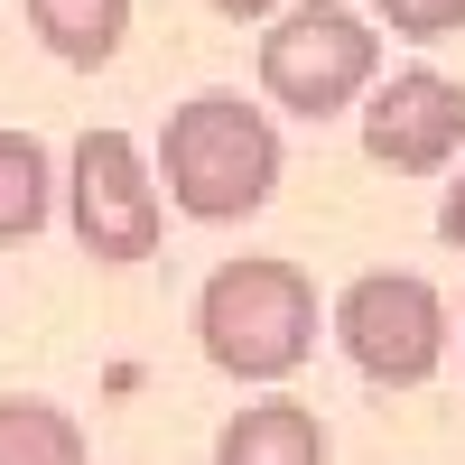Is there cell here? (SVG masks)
I'll return each instance as SVG.
<instances>
[{
    "label": "cell",
    "mask_w": 465,
    "mask_h": 465,
    "mask_svg": "<svg viewBox=\"0 0 465 465\" xmlns=\"http://www.w3.org/2000/svg\"><path fill=\"white\" fill-rule=\"evenodd\" d=\"M159 177L177 214L196 223H242L270 205V186H280V131L261 122L242 94H196L168 112L159 131Z\"/></svg>",
    "instance_id": "1"
},
{
    "label": "cell",
    "mask_w": 465,
    "mask_h": 465,
    "mask_svg": "<svg viewBox=\"0 0 465 465\" xmlns=\"http://www.w3.org/2000/svg\"><path fill=\"white\" fill-rule=\"evenodd\" d=\"M196 344L232 381H289L317 354V289L289 261H223L196 298Z\"/></svg>",
    "instance_id": "2"
},
{
    "label": "cell",
    "mask_w": 465,
    "mask_h": 465,
    "mask_svg": "<svg viewBox=\"0 0 465 465\" xmlns=\"http://www.w3.org/2000/svg\"><path fill=\"white\" fill-rule=\"evenodd\" d=\"M372 74H381V37L363 10H335V0H298L261 37V94L280 112H298V122H326V112L363 103Z\"/></svg>",
    "instance_id": "3"
},
{
    "label": "cell",
    "mask_w": 465,
    "mask_h": 465,
    "mask_svg": "<svg viewBox=\"0 0 465 465\" xmlns=\"http://www.w3.org/2000/svg\"><path fill=\"white\" fill-rule=\"evenodd\" d=\"M335 344L354 354L363 381L410 391V381H429L447 363V307H438V289L419 270H363L335 298Z\"/></svg>",
    "instance_id": "4"
},
{
    "label": "cell",
    "mask_w": 465,
    "mask_h": 465,
    "mask_svg": "<svg viewBox=\"0 0 465 465\" xmlns=\"http://www.w3.org/2000/svg\"><path fill=\"white\" fill-rule=\"evenodd\" d=\"M74 242H84L94 261L131 270L159 252V177H149L140 140L131 131H84L74 140Z\"/></svg>",
    "instance_id": "5"
},
{
    "label": "cell",
    "mask_w": 465,
    "mask_h": 465,
    "mask_svg": "<svg viewBox=\"0 0 465 465\" xmlns=\"http://www.w3.org/2000/svg\"><path fill=\"white\" fill-rule=\"evenodd\" d=\"M465 149V84H447L438 65H401L391 84H372L363 103V159L391 177H438Z\"/></svg>",
    "instance_id": "6"
},
{
    "label": "cell",
    "mask_w": 465,
    "mask_h": 465,
    "mask_svg": "<svg viewBox=\"0 0 465 465\" xmlns=\"http://www.w3.org/2000/svg\"><path fill=\"white\" fill-rule=\"evenodd\" d=\"M214 465H326V419L307 401H252L242 419H223Z\"/></svg>",
    "instance_id": "7"
},
{
    "label": "cell",
    "mask_w": 465,
    "mask_h": 465,
    "mask_svg": "<svg viewBox=\"0 0 465 465\" xmlns=\"http://www.w3.org/2000/svg\"><path fill=\"white\" fill-rule=\"evenodd\" d=\"M37 47H56L65 65H112L131 37V0H19Z\"/></svg>",
    "instance_id": "8"
},
{
    "label": "cell",
    "mask_w": 465,
    "mask_h": 465,
    "mask_svg": "<svg viewBox=\"0 0 465 465\" xmlns=\"http://www.w3.org/2000/svg\"><path fill=\"white\" fill-rule=\"evenodd\" d=\"M0 465H84V429L56 401H0Z\"/></svg>",
    "instance_id": "9"
},
{
    "label": "cell",
    "mask_w": 465,
    "mask_h": 465,
    "mask_svg": "<svg viewBox=\"0 0 465 465\" xmlns=\"http://www.w3.org/2000/svg\"><path fill=\"white\" fill-rule=\"evenodd\" d=\"M47 196H56L47 149L28 131H0V242H28V232L47 223Z\"/></svg>",
    "instance_id": "10"
},
{
    "label": "cell",
    "mask_w": 465,
    "mask_h": 465,
    "mask_svg": "<svg viewBox=\"0 0 465 465\" xmlns=\"http://www.w3.org/2000/svg\"><path fill=\"white\" fill-rule=\"evenodd\" d=\"M372 19H391L401 37H447V28H465V0H363Z\"/></svg>",
    "instance_id": "11"
},
{
    "label": "cell",
    "mask_w": 465,
    "mask_h": 465,
    "mask_svg": "<svg viewBox=\"0 0 465 465\" xmlns=\"http://www.w3.org/2000/svg\"><path fill=\"white\" fill-rule=\"evenodd\" d=\"M438 232L465 252V168H456V186H447V205H438Z\"/></svg>",
    "instance_id": "12"
},
{
    "label": "cell",
    "mask_w": 465,
    "mask_h": 465,
    "mask_svg": "<svg viewBox=\"0 0 465 465\" xmlns=\"http://www.w3.org/2000/svg\"><path fill=\"white\" fill-rule=\"evenodd\" d=\"M223 19H280V10H298V0H214Z\"/></svg>",
    "instance_id": "13"
}]
</instances>
